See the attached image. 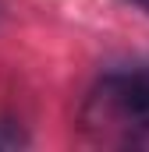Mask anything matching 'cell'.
<instances>
[{"mask_svg": "<svg viewBox=\"0 0 149 152\" xmlns=\"http://www.w3.org/2000/svg\"><path fill=\"white\" fill-rule=\"evenodd\" d=\"M82 124L100 142L135 145L149 134V71H110L85 96Z\"/></svg>", "mask_w": 149, "mask_h": 152, "instance_id": "1", "label": "cell"}, {"mask_svg": "<svg viewBox=\"0 0 149 152\" xmlns=\"http://www.w3.org/2000/svg\"><path fill=\"white\" fill-rule=\"evenodd\" d=\"M131 4H135V7H142V11L149 14V0H131Z\"/></svg>", "mask_w": 149, "mask_h": 152, "instance_id": "3", "label": "cell"}, {"mask_svg": "<svg viewBox=\"0 0 149 152\" xmlns=\"http://www.w3.org/2000/svg\"><path fill=\"white\" fill-rule=\"evenodd\" d=\"M0 145H11V149H14V145H25V138H21L18 131H11V134H4V131H0Z\"/></svg>", "mask_w": 149, "mask_h": 152, "instance_id": "2", "label": "cell"}]
</instances>
